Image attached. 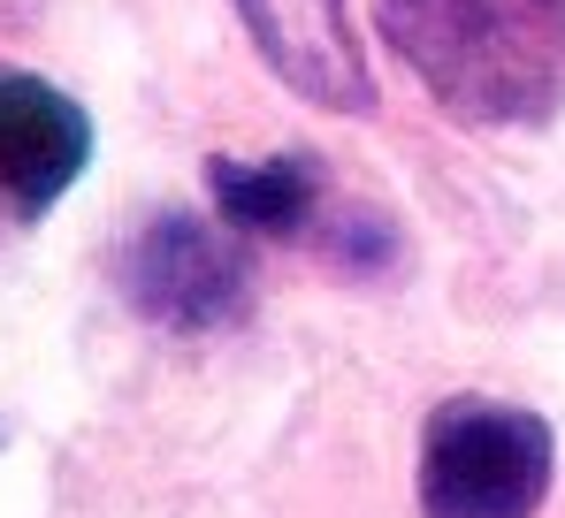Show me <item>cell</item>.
<instances>
[{"label": "cell", "mask_w": 565, "mask_h": 518, "mask_svg": "<svg viewBox=\"0 0 565 518\" xmlns=\"http://www.w3.org/2000/svg\"><path fill=\"white\" fill-rule=\"evenodd\" d=\"M375 31L467 130L565 115V0H375Z\"/></svg>", "instance_id": "cell-1"}, {"label": "cell", "mask_w": 565, "mask_h": 518, "mask_svg": "<svg viewBox=\"0 0 565 518\" xmlns=\"http://www.w3.org/2000/svg\"><path fill=\"white\" fill-rule=\"evenodd\" d=\"M558 481V434L504 397H444L420 428V518H535Z\"/></svg>", "instance_id": "cell-2"}, {"label": "cell", "mask_w": 565, "mask_h": 518, "mask_svg": "<svg viewBox=\"0 0 565 518\" xmlns=\"http://www.w3.org/2000/svg\"><path fill=\"white\" fill-rule=\"evenodd\" d=\"M115 282L130 298L138 321L169 328V336H222L253 313V259L245 237L222 222H199L184 206L138 222V237L115 259Z\"/></svg>", "instance_id": "cell-3"}, {"label": "cell", "mask_w": 565, "mask_h": 518, "mask_svg": "<svg viewBox=\"0 0 565 518\" xmlns=\"http://www.w3.org/2000/svg\"><path fill=\"white\" fill-rule=\"evenodd\" d=\"M276 85L321 115H375V69L344 0H230Z\"/></svg>", "instance_id": "cell-4"}, {"label": "cell", "mask_w": 565, "mask_h": 518, "mask_svg": "<svg viewBox=\"0 0 565 518\" xmlns=\"http://www.w3.org/2000/svg\"><path fill=\"white\" fill-rule=\"evenodd\" d=\"M85 169H93L85 99H70L31 69H0V198L23 222H39L46 206H62L77 191Z\"/></svg>", "instance_id": "cell-5"}, {"label": "cell", "mask_w": 565, "mask_h": 518, "mask_svg": "<svg viewBox=\"0 0 565 518\" xmlns=\"http://www.w3.org/2000/svg\"><path fill=\"white\" fill-rule=\"evenodd\" d=\"M206 198L245 245H321L337 214L313 153H206Z\"/></svg>", "instance_id": "cell-6"}]
</instances>
